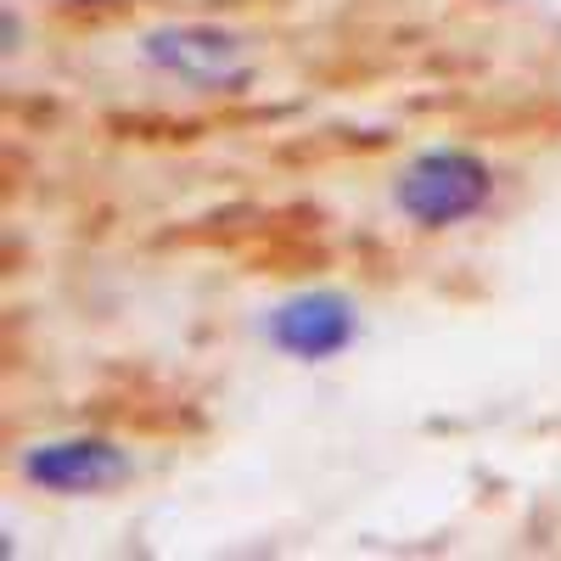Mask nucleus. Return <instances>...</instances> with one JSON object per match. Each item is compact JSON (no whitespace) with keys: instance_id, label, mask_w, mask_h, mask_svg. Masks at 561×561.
Returning <instances> with one entry per match:
<instances>
[{"instance_id":"1","label":"nucleus","mask_w":561,"mask_h":561,"mask_svg":"<svg viewBox=\"0 0 561 561\" xmlns=\"http://www.w3.org/2000/svg\"><path fill=\"white\" fill-rule=\"evenodd\" d=\"M494 203V169L472 147H421L393 174V208L415 230H455Z\"/></svg>"},{"instance_id":"2","label":"nucleus","mask_w":561,"mask_h":561,"mask_svg":"<svg viewBox=\"0 0 561 561\" xmlns=\"http://www.w3.org/2000/svg\"><path fill=\"white\" fill-rule=\"evenodd\" d=\"M135 57L185 90H203V96H237L253 84L248 39L225 23H158L135 39Z\"/></svg>"},{"instance_id":"3","label":"nucleus","mask_w":561,"mask_h":561,"mask_svg":"<svg viewBox=\"0 0 561 561\" xmlns=\"http://www.w3.org/2000/svg\"><path fill=\"white\" fill-rule=\"evenodd\" d=\"M264 337L275 354H287L298 365H325L359 343V304L337 287L293 293L264 314Z\"/></svg>"},{"instance_id":"4","label":"nucleus","mask_w":561,"mask_h":561,"mask_svg":"<svg viewBox=\"0 0 561 561\" xmlns=\"http://www.w3.org/2000/svg\"><path fill=\"white\" fill-rule=\"evenodd\" d=\"M23 478L45 494H102L129 478V455L113 438L79 433V438H45L23 449Z\"/></svg>"}]
</instances>
